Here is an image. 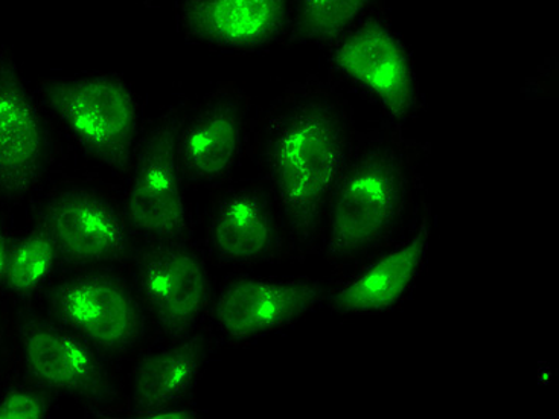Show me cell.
<instances>
[{"mask_svg": "<svg viewBox=\"0 0 559 419\" xmlns=\"http://www.w3.org/2000/svg\"><path fill=\"white\" fill-rule=\"evenodd\" d=\"M357 133L348 99L318 76L288 84L254 115L249 156L280 213L288 260L318 255L328 202Z\"/></svg>", "mask_w": 559, "mask_h": 419, "instance_id": "6da1fadb", "label": "cell"}, {"mask_svg": "<svg viewBox=\"0 0 559 419\" xmlns=\"http://www.w3.org/2000/svg\"><path fill=\"white\" fill-rule=\"evenodd\" d=\"M429 145L385 124L360 132L331 192L318 255L343 275L411 237L429 203Z\"/></svg>", "mask_w": 559, "mask_h": 419, "instance_id": "7a4b0ae2", "label": "cell"}, {"mask_svg": "<svg viewBox=\"0 0 559 419\" xmlns=\"http://www.w3.org/2000/svg\"><path fill=\"white\" fill-rule=\"evenodd\" d=\"M34 88L53 129L107 171L129 175L144 132V107L124 76L115 72L44 76Z\"/></svg>", "mask_w": 559, "mask_h": 419, "instance_id": "3957f363", "label": "cell"}, {"mask_svg": "<svg viewBox=\"0 0 559 419\" xmlns=\"http://www.w3.org/2000/svg\"><path fill=\"white\" fill-rule=\"evenodd\" d=\"M37 306L117 369L144 351L152 332L129 273L119 268H64Z\"/></svg>", "mask_w": 559, "mask_h": 419, "instance_id": "277c9868", "label": "cell"}, {"mask_svg": "<svg viewBox=\"0 0 559 419\" xmlns=\"http://www.w3.org/2000/svg\"><path fill=\"white\" fill-rule=\"evenodd\" d=\"M13 311L14 375L69 398L88 414L126 412L117 368L38 306Z\"/></svg>", "mask_w": 559, "mask_h": 419, "instance_id": "5b68a950", "label": "cell"}, {"mask_svg": "<svg viewBox=\"0 0 559 419\" xmlns=\"http://www.w3.org/2000/svg\"><path fill=\"white\" fill-rule=\"evenodd\" d=\"M38 195L33 222L51 237L63 271H127L139 241L127 220L122 197L109 184L68 177Z\"/></svg>", "mask_w": 559, "mask_h": 419, "instance_id": "8992f818", "label": "cell"}, {"mask_svg": "<svg viewBox=\"0 0 559 419\" xmlns=\"http://www.w3.org/2000/svg\"><path fill=\"white\" fill-rule=\"evenodd\" d=\"M328 71L381 111L388 124L403 127L424 110L414 59L384 3L326 48Z\"/></svg>", "mask_w": 559, "mask_h": 419, "instance_id": "52a82bcc", "label": "cell"}, {"mask_svg": "<svg viewBox=\"0 0 559 419\" xmlns=\"http://www.w3.org/2000/svg\"><path fill=\"white\" fill-rule=\"evenodd\" d=\"M210 265L192 240L139 241L127 273L162 340L206 328L215 294Z\"/></svg>", "mask_w": 559, "mask_h": 419, "instance_id": "ba28073f", "label": "cell"}, {"mask_svg": "<svg viewBox=\"0 0 559 419\" xmlns=\"http://www.w3.org/2000/svg\"><path fill=\"white\" fill-rule=\"evenodd\" d=\"M51 119L8 46H0V211L44 191L56 157Z\"/></svg>", "mask_w": 559, "mask_h": 419, "instance_id": "9c48e42d", "label": "cell"}, {"mask_svg": "<svg viewBox=\"0 0 559 419\" xmlns=\"http://www.w3.org/2000/svg\"><path fill=\"white\" fill-rule=\"evenodd\" d=\"M187 104H173L144 129L122 202L138 241L192 240L177 160V133Z\"/></svg>", "mask_w": 559, "mask_h": 419, "instance_id": "30bf717a", "label": "cell"}, {"mask_svg": "<svg viewBox=\"0 0 559 419\" xmlns=\"http://www.w3.org/2000/svg\"><path fill=\"white\" fill-rule=\"evenodd\" d=\"M328 290L330 283L304 276L234 273L215 288L206 330L219 344L252 345L325 306Z\"/></svg>", "mask_w": 559, "mask_h": 419, "instance_id": "8fae6325", "label": "cell"}, {"mask_svg": "<svg viewBox=\"0 0 559 419\" xmlns=\"http://www.w3.org/2000/svg\"><path fill=\"white\" fill-rule=\"evenodd\" d=\"M254 115L252 98L234 82L219 83L187 104L177 133L183 184L214 191L230 182L249 156Z\"/></svg>", "mask_w": 559, "mask_h": 419, "instance_id": "7c38bea8", "label": "cell"}, {"mask_svg": "<svg viewBox=\"0 0 559 419\" xmlns=\"http://www.w3.org/2000/svg\"><path fill=\"white\" fill-rule=\"evenodd\" d=\"M199 248L215 267L242 268L288 260L287 237L269 192L257 179L212 191Z\"/></svg>", "mask_w": 559, "mask_h": 419, "instance_id": "4fadbf2b", "label": "cell"}, {"mask_svg": "<svg viewBox=\"0 0 559 419\" xmlns=\"http://www.w3.org/2000/svg\"><path fill=\"white\" fill-rule=\"evenodd\" d=\"M433 234L430 205L411 237L360 267L331 280L325 306L341 318L376 316L411 298L426 271Z\"/></svg>", "mask_w": 559, "mask_h": 419, "instance_id": "5bb4252c", "label": "cell"}, {"mask_svg": "<svg viewBox=\"0 0 559 419\" xmlns=\"http://www.w3.org/2000/svg\"><path fill=\"white\" fill-rule=\"evenodd\" d=\"M290 0H179L185 40L215 51L249 53L287 45Z\"/></svg>", "mask_w": 559, "mask_h": 419, "instance_id": "9a60e30c", "label": "cell"}, {"mask_svg": "<svg viewBox=\"0 0 559 419\" xmlns=\"http://www.w3.org/2000/svg\"><path fill=\"white\" fill-rule=\"evenodd\" d=\"M212 344L210 332L202 328L144 349L131 369L126 412L159 418L168 410L188 407L210 360Z\"/></svg>", "mask_w": 559, "mask_h": 419, "instance_id": "2e32d148", "label": "cell"}, {"mask_svg": "<svg viewBox=\"0 0 559 419\" xmlns=\"http://www.w3.org/2000/svg\"><path fill=\"white\" fill-rule=\"evenodd\" d=\"M61 271L63 267L51 237L33 222L25 232L14 234L0 299L11 310L37 306Z\"/></svg>", "mask_w": 559, "mask_h": 419, "instance_id": "e0dca14e", "label": "cell"}, {"mask_svg": "<svg viewBox=\"0 0 559 419\" xmlns=\"http://www.w3.org/2000/svg\"><path fill=\"white\" fill-rule=\"evenodd\" d=\"M384 0H290L287 45L326 49Z\"/></svg>", "mask_w": 559, "mask_h": 419, "instance_id": "ac0fdd59", "label": "cell"}, {"mask_svg": "<svg viewBox=\"0 0 559 419\" xmlns=\"http://www.w3.org/2000/svg\"><path fill=\"white\" fill-rule=\"evenodd\" d=\"M59 399L51 392L13 375L0 384V419L49 418L56 412Z\"/></svg>", "mask_w": 559, "mask_h": 419, "instance_id": "d6986e66", "label": "cell"}, {"mask_svg": "<svg viewBox=\"0 0 559 419\" xmlns=\"http://www.w3.org/2000/svg\"><path fill=\"white\" fill-rule=\"evenodd\" d=\"M14 372L13 311L0 299V384Z\"/></svg>", "mask_w": 559, "mask_h": 419, "instance_id": "ffe728a7", "label": "cell"}, {"mask_svg": "<svg viewBox=\"0 0 559 419\" xmlns=\"http://www.w3.org/2000/svg\"><path fill=\"white\" fill-rule=\"evenodd\" d=\"M13 238V230L7 225L5 217L0 215V288H2L3 278H5L8 256H10Z\"/></svg>", "mask_w": 559, "mask_h": 419, "instance_id": "44dd1931", "label": "cell"}, {"mask_svg": "<svg viewBox=\"0 0 559 419\" xmlns=\"http://www.w3.org/2000/svg\"><path fill=\"white\" fill-rule=\"evenodd\" d=\"M146 2H153V0H146Z\"/></svg>", "mask_w": 559, "mask_h": 419, "instance_id": "7402d4cb", "label": "cell"}, {"mask_svg": "<svg viewBox=\"0 0 559 419\" xmlns=\"http://www.w3.org/2000/svg\"><path fill=\"white\" fill-rule=\"evenodd\" d=\"M0 215H2V211H0Z\"/></svg>", "mask_w": 559, "mask_h": 419, "instance_id": "603a6c76", "label": "cell"}]
</instances>
